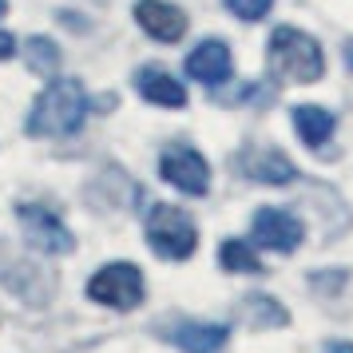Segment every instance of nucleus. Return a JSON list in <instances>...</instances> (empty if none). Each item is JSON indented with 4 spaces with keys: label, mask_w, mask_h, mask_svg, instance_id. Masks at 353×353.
Returning <instances> with one entry per match:
<instances>
[{
    "label": "nucleus",
    "mask_w": 353,
    "mask_h": 353,
    "mask_svg": "<svg viewBox=\"0 0 353 353\" xmlns=\"http://www.w3.org/2000/svg\"><path fill=\"white\" fill-rule=\"evenodd\" d=\"M246 175L258 179V183H270V187H278V183H290V179H294V163H290L282 151L266 147V151H254V155H250V163H246Z\"/></svg>",
    "instance_id": "nucleus-13"
},
{
    "label": "nucleus",
    "mask_w": 353,
    "mask_h": 353,
    "mask_svg": "<svg viewBox=\"0 0 353 353\" xmlns=\"http://www.w3.org/2000/svg\"><path fill=\"white\" fill-rule=\"evenodd\" d=\"M143 230H147V246L159 258H167V262H183L199 246V226H194V219L187 210L171 207V203H159V207L147 210Z\"/></svg>",
    "instance_id": "nucleus-3"
},
{
    "label": "nucleus",
    "mask_w": 353,
    "mask_h": 353,
    "mask_svg": "<svg viewBox=\"0 0 353 353\" xmlns=\"http://www.w3.org/2000/svg\"><path fill=\"white\" fill-rule=\"evenodd\" d=\"M83 115H88L83 83L80 80H52L36 96L32 112H28V131L32 135H72V131H80Z\"/></svg>",
    "instance_id": "nucleus-2"
},
{
    "label": "nucleus",
    "mask_w": 353,
    "mask_h": 353,
    "mask_svg": "<svg viewBox=\"0 0 353 353\" xmlns=\"http://www.w3.org/2000/svg\"><path fill=\"white\" fill-rule=\"evenodd\" d=\"M143 274L131 262H112V266L96 270L88 282V298L99 305H112V310H135L143 302Z\"/></svg>",
    "instance_id": "nucleus-4"
},
{
    "label": "nucleus",
    "mask_w": 353,
    "mask_h": 353,
    "mask_svg": "<svg viewBox=\"0 0 353 353\" xmlns=\"http://www.w3.org/2000/svg\"><path fill=\"white\" fill-rule=\"evenodd\" d=\"M230 68H234V60H230V48H226L223 40H203L187 56V76L199 83H207V88L230 80Z\"/></svg>",
    "instance_id": "nucleus-9"
},
{
    "label": "nucleus",
    "mask_w": 353,
    "mask_h": 353,
    "mask_svg": "<svg viewBox=\"0 0 353 353\" xmlns=\"http://www.w3.org/2000/svg\"><path fill=\"white\" fill-rule=\"evenodd\" d=\"M226 8L239 20H262L274 8V0H226Z\"/></svg>",
    "instance_id": "nucleus-17"
},
{
    "label": "nucleus",
    "mask_w": 353,
    "mask_h": 353,
    "mask_svg": "<svg viewBox=\"0 0 353 353\" xmlns=\"http://www.w3.org/2000/svg\"><path fill=\"white\" fill-rule=\"evenodd\" d=\"M4 8H8V0H0V17H4Z\"/></svg>",
    "instance_id": "nucleus-21"
},
{
    "label": "nucleus",
    "mask_w": 353,
    "mask_h": 353,
    "mask_svg": "<svg viewBox=\"0 0 353 353\" xmlns=\"http://www.w3.org/2000/svg\"><path fill=\"white\" fill-rule=\"evenodd\" d=\"M135 20L159 44H175V40L187 36V12L179 4H171V0H139L135 4Z\"/></svg>",
    "instance_id": "nucleus-8"
},
{
    "label": "nucleus",
    "mask_w": 353,
    "mask_h": 353,
    "mask_svg": "<svg viewBox=\"0 0 353 353\" xmlns=\"http://www.w3.org/2000/svg\"><path fill=\"white\" fill-rule=\"evenodd\" d=\"M12 52H17V36L0 28V60H12Z\"/></svg>",
    "instance_id": "nucleus-18"
},
{
    "label": "nucleus",
    "mask_w": 353,
    "mask_h": 353,
    "mask_svg": "<svg viewBox=\"0 0 353 353\" xmlns=\"http://www.w3.org/2000/svg\"><path fill=\"white\" fill-rule=\"evenodd\" d=\"M290 119H294V131H298V139H302L305 147H321V143H330V139H334L337 119H334V112H325V108L302 103V108H294V112H290Z\"/></svg>",
    "instance_id": "nucleus-12"
},
{
    "label": "nucleus",
    "mask_w": 353,
    "mask_h": 353,
    "mask_svg": "<svg viewBox=\"0 0 353 353\" xmlns=\"http://www.w3.org/2000/svg\"><path fill=\"white\" fill-rule=\"evenodd\" d=\"M345 56H350V68H353V44H345Z\"/></svg>",
    "instance_id": "nucleus-20"
},
{
    "label": "nucleus",
    "mask_w": 353,
    "mask_h": 353,
    "mask_svg": "<svg viewBox=\"0 0 353 353\" xmlns=\"http://www.w3.org/2000/svg\"><path fill=\"white\" fill-rule=\"evenodd\" d=\"M254 242L262 246V250H278V254H290V250H298L302 246V223L294 219V214H286V210L278 207H262L254 210Z\"/></svg>",
    "instance_id": "nucleus-7"
},
{
    "label": "nucleus",
    "mask_w": 353,
    "mask_h": 353,
    "mask_svg": "<svg viewBox=\"0 0 353 353\" xmlns=\"http://www.w3.org/2000/svg\"><path fill=\"white\" fill-rule=\"evenodd\" d=\"M325 353H353V341H330Z\"/></svg>",
    "instance_id": "nucleus-19"
},
{
    "label": "nucleus",
    "mask_w": 353,
    "mask_h": 353,
    "mask_svg": "<svg viewBox=\"0 0 353 353\" xmlns=\"http://www.w3.org/2000/svg\"><path fill=\"white\" fill-rule=\"evenodd\" d=\"M17 214H20V226H24L28 246L40 250V254H68L76 246L72 230L64 226V219L56 210L40 207V203H24V207H17Z\"/></svg>",
    "instance_id": "nucleus-5"
},
{
    "label": "nucleus",
    "mask_w": 353,
    "mask_h": 353,
    "mask_svg": "<svg viewBox=\"0 0 353 353\" xmlns=\"http://www.w3.org/2000/svg\"><path fill=\"white\" fill-rule=\"evenodd\" d=\"M159 175L171 187H179L183 194H207L210 191V167L194 147H183V143L167 147L163 159H159Z\"/></svg>",
    "instance_id": "nucleus-6"
},
{
    "label": "nucleus",
    "mask_w": 353,
    "mask_h": 353,
    "mask_svg": "<svg viewBox=\"0 0 353 353\" xmlns=\"http://www.w3.org/2000/svg\"><path fill=\"white\" fill-rule=\"evenodd\" d=\"M246 310H250V314H258V318H262V325H286V310H282L278 302H270V298H250V302H246Z\"/></svg>",
    "instance_id": "nucleus-16"
},
{
    "label": "nucleus",
    "mask_w": 353,
    "mask_h": 353,
    "mask_svg": "<svg viewBox=\"0 0 353 353\" xmlns=\"http://www.w3.org/2000/svg\"><path fill=\"white\" fill-rule=\"evenodd\" d=\"M183 353H219L230 341V330L226 325H214V321H183L175 334H171Z\"/></svg>",
    "instance_id": "nucleus-11"
},
{
    "label": "nucleus",
    "mask_w": 353,
    "mask_h": 353,
    "mask_svg": "<svg viewBox=\"0 0 353 353\" xmlns=\"http://www.w3.org/2000/svg\"><path fill=\"white\" fill-rule=\"evenodd\" d=\"M135 88H139V96H143L147 103H155V108L179 112V108L187 103V88L179 80H171L167 72H159V68H143V72L135 76Z\"/></svg>",
    "instance_id": "nucleus-10"
},
{
    "label": "nucleus",
    "mask_w": 353,
    "mask_h": 353,
    "mask_svg": "<svg viewBox=\"0 0 353 353\" xmlns=\"http://www.w3.org/2000/svg\"><path fill=\"white\" fill-rule=\"evenodd\" d=\"M219 266L230 270V274H258V270H262L258 254L246 246V242H239V239H226L223 246H219Z\"/></svg>",
    "instance_id": "nucleus-14"
},
{
    "label": "nucleus",
    "mask_w": 353,
    "mask_h": 353,
    "mask_svg": "<svg viewBox=\"0 0 353 353\" xmlns=\"http://www.w3.org/2000/svg\"><path fill=\"white\" fill-rule=\"evenodd\" d=\"M266 64H270V72L278 80H286V83H314L325 72V52H321V44L310 32L282 24V28L270 32Z\"/></svg>",
    "instance_id": "nucleus-1"
},
{
    "label": "nucleus",
    "mask_w": 353,
    "mask_h": 353,
    "mask_svg": "<svg viewBox=\"0 0 353 353\" xmlns=\"http://www.w3.org/2000/svg\"><path fill=\"white\" fill-rule=\"evenodd\" d=\"M24 56H28V68H32L36 76H56L60 72V48H56L52 36H32Z\"/></svg>",
    "instance_id": "nucleus-15"
}]
</instances>
